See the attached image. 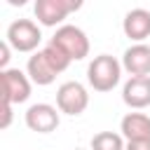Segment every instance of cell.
Returning <instances> with one entry per match:
<instances>
[{"label": "cell", "instance_id": "7c38bea8", "mask_svg": "<svg viewBox=\"0 0 150 150\" xmlns=\"http://www.w3.org/2000/svg\"><path fill=\"white\" fill-rule=\"evenodd\" d=\"M26 75L30 77V82H35V84H40V87H47V84H52V82L56 80L59 73L49 66V61L45 59L42 52H35V54L28 59V63H26Z\"/></svg>", "mask_w": 150, "mask_h": 150}, {"label": "cell", "instance_id": "4fadbf2b", "mask_svg": "<svg viewBox=\"0 0 150 150\" xmlns=\"http://www.w3.org/2000/svg\"><path fill=\"white\" fill-rule=\"evenodd\" d=\"M127 143L122 138V134L115 131H98L91 138V150H124Z\"/></svg>", "mask_w": 150, "mask_h": 150}, {"label": "cell", "instance_id": "ba28073f", "mask_svg": "<svg viewBox=\"0 0 150 150\" xmlns=\"http://www.w3.org/2000/svg\"><path fill=\"white\" fill-rule=\"evenodd\" d=\"M122 68L131 77H150V47L148 45H131L122 56Z\"/></svg>", "mask_w": 150, "mask_h": 150}, {"label": "cell", "instance_id": "6da1fadb", "mask_svg": "<svg viewBox=\"0 0 150 150\" xmlns=\"http://www.w3.org/2000/svg\"><path fill=\"white\" fill-rule=\"evenodd\" d=\"M122 63L110 54H98L87 68V82L94 91H110L120 84Z\"/></svg>", "mask_w": 150, "mask_h": 150}, {"label": "cell", "instance_id": "ac0fdd59", "mask_svg": "<svg viewBox=\"0 0 150 150\" xmlns=\"http://www.w3.org/2000/svg\"><path fill=\"white\" fill-rule=\"evenodd\" d=\"M75 150H82V148H75Z\"/></svg>", "mask_w": 150, "mask_h": 150}, {"label": "cell", "instance_id": "2e32d148", "mask_svg": "<svg viewBox=\"0 0 150 150\" xmlns=\"http://www.w3.org/2000/svg\"><path fill=\"white\" fill-rule=\"evenodd\" d=\"M9 49H12V47H9V42L5 40V42L0 45V68H2V70H7V61H9Z\"/></svg>", "mask_w": 150, "mask_h": 150}, {"label": "cell", "instance_id": "52a82bcc", "mask_svg": "<svg viewBox=\"0 0 150 150\" xmlns=\"http://www.w3.org/2000/svg\"><path fill=\"white\" fill-rule=\"evenodd\" d=\"M59 112L49 103H33L26 110V127L38 134H52L59 127Z\"/></svg>", "mask_w": 150, "mask_h": 150}, {"label": "cell", "instance_id": "5bb4252c", "mask_svg": "<svg viewBox=\"0 0 150 150\" xmlns=\"http://www.w3.org/2000/svg\"><path fill=\"white\" fill-rule=\"evenodd\" d=\"M42 54H45V59L49 61V66H52L56 73H63V70L70 66V56H68L61 47H56L54 42H47L45 49H42Z\"/></svg>", "mask_w": 150, "mask_h": 150}, {"label": "cell", "instance_id": "9c48e42d", "mask_svg": "<svg viewBox=\"0 0 150 150\" xmlns=\"http://www.w3.org/2000/svg\"><path fill=\"white\" fill-rule=\"evenodd\" d=\"M122 101L134 110L148 108L150 105V77H129L122 87Z\"/></svg>", "mask_w": 150, "mask_h": 150}, {"label": "cell", "instance_id": "5b68a950", "mask_svg": "<svg viewBox=\"0 0 150 150\" xmlns=\"http://www.w3.org/2000/svg\"><path fill=\"white\" fill-rule=\"evenodd\" d=\"M80 7H82L80 0H38L33 9H35V16L42 26H56L70 12H75Z\"/></svg>", "mask_w": 150, "mask_h": 150}, {"label": "cell", "instance_id": "8fae6325", "mask_svg": "<svg viewBox=\"0 0 150 150\" xmlns=\"http://www.w3.org/2000/svg\"><path fill=\"white\" fill-rule=\"evenodd\" d=\"M120 131L127 141H150V117L145 112H127L120 122Z\"/></svg>", "mask_w": 150, "mask_h": 150}, {"label": "cell", "instance_id": "7a4b0ae2", "mask_svg": "<svg viewBox=\"0 0 150 150\" xmlns=\"http://www.w3.org/2000/svg\"><path fill=\"white\" fill-rule=\"evenodd\" d=\"M49 42L61 47L70 56V61H82L89 54V38H87V33L82 28L73 26V23H66V26L56 28V33L52 35Z\"/></svg>", "mask_w": 150, "mask_h": 150}, {"label": "cell", "instance_id": "277c9868", "mask_svg": "<svg viewBox=\"0 0 150 150\" xmlns=\"http://www.w3.org/2000/svg\"><path fill=\"white\" fill-rule=\"evenodd\" d=\"M89 105V94L84 89V84L70 80V82H63L59 89H56V108L66 115H82Z\"/></svg>", "mask_w": 150, "mask_h": 150}, {"label": "cell", "instance_id": "30bf717a", "mask_svg": "<svg viewBox=\"0 0 150 150\" xmlns=\"http://www.w3.org/2000/svg\"><path fill=\"white\" fill-rule=\"evenodd\" d=\"M122 30L129 40L141 45L145 38H150V12L143 9V7H136V9L127 12V16L122 21Z\"/></svg>", "mask_w": 150, "mask_h": 150}, {"label": "cell", "instance_id": "9a60e30c", "mask_svg": "<svg viewBox=\"0 0 150 150\" xmlns=\"http://www.w3.org/2000/svg\"><path fill=\"white\" fill-rule=\"evenodd\" d=\"M12 122V103L2 101V120H0V129H7Z\"/></svg>", "mask_w": 150, "mask_h": 150}, {"label": "cell", "instance_id": "e0dca14e", "mask_svg": "<svg viewBox=\"0 0 150 150\" xmlns=\"http://www.w3.org/2000/svg\"><path fill=\"white\" fill-rule=\"evenodd\" d=\"M124 150H150V141H127Z\"/></svg>", "mask_w": 150, "mask_h": 150}, {"label": "cell", "instance_id": "3957f363", "mask_svg": "<svg viewBox=\"0 0 150 150\" xmlns=\"http://www.w3.org/2000/svg\"><path fill=\"white\" fill-rule=\"evenodd\" d=\"M5 40L16 52H33L40 45L42 33H40V28H38L35 21H30V19H16V21L9 23Z\"/></svg>", "mask_w": 150, "mask_h": 150}, {"label": "cell", "instance_id": "8992f818", "mask_svg": "<svg viewBox=\"0 0 150 150\" xmlns=\"http://www.w3.org/2000/svg\"><path fill=\"white\" fill-rule=\"evenodd\" d=\"M2 75V101L7 103H23L30 96V77L19 68H7Z\"/></svg>", "mask_w": 150, "mask_h": 150}]
</instances>
